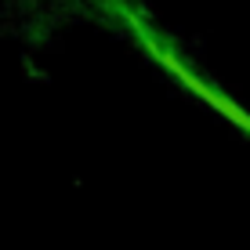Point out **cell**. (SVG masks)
I'll return each instance as SVG.
<instances>
[{"label": "cell", "mask_w": 250, "mask_h": 250, "mask_svg": "<svg viewBox=\"0 0 250 250\" xmlns=\"http://www.w3.org/2000/svg\"><path fill=\"white\" fill-rule=\"evenodd\" d=\"M131 22H134V19H131ZM134 29H138V37H142L145 51H149V55L156 58V62H160L163 69H167V73H174L178 80H182L185 87H188V91L196 94V98H203V102H207V105H210V109H218V113H225V116H229V120H232V124H236V127H243V131H250V113H243V109H239L236 102H229L225 94H218L214 87H207L203 80H196V76L188 73V69H185L182 62H178L174 55H167V51H163V47H160V44H156V40H152V37H149V33H145V29H142V25H138V22H134Z\"/></svg>", "instance_id": "obj_1"}]
</instances>
